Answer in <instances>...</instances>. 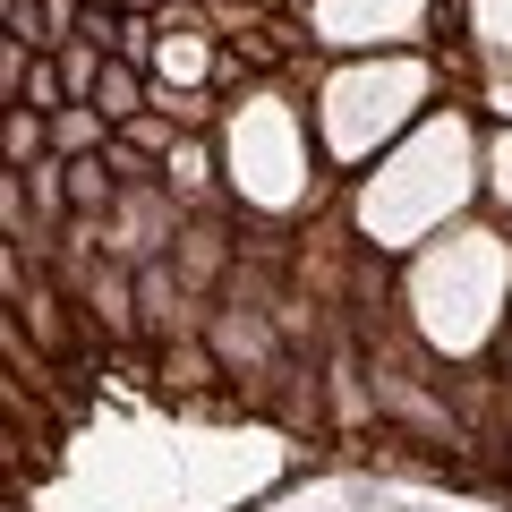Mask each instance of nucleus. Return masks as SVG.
<instances>
[{
  "instance_id": "obj_1",
  "label": "nucleus",
  "mask_w": 512,
  "mask_h": 512,
  "mask_svg": "<svg viewBox=\"0 0 512 512\" xmlns=\"http://www.w3.org/2000/svg\"><path fill=\"white\" fill-rule=\"evenodd\" d=\"M111 171H120V163L77 154V163H69V205H86V214H94V205H111V197H120V180H111Z\"/></svg>"
},
{
  "instance_id": "obj_2",
  "label": "nucleus",
  "mask_w": 512,
  "mask_h": 512,
  "mask_svg": "<svg viewBox=\"0 0 512 512\" xmlns=\"http://www.w3.org/2000/svg\"><path fill=\"white\" fill-rule=\"evenodd\" d=\"M94 111H103V120H137V77H128L120 60H111L103 86H94Z\"/></svg>"
},
{
  "instance_id": "obj_3",
  "label": "nucleus",
  "mask_w": 512,
  "mask_h": 512,
  "mask_svg": "<svg viewBox=\"0 0 512 512\" xmlns=\"http://www.w3.org/2000/svg\"><path fill=\"white\" fill-rule=\"evenodd\" d=\"M35 146H43V128H35V111H18V120H9V163H35Z\"/></svg>"
},
{
  "instance_id": "obj_4",
  "label": "nucleus",
  "mask_w": 512,
  "mask_h": 512,
  "mask_svg": "<svg viewBox=\"0 0 512 512\" xmlns=\"http://www.w3.org/2000/svg\"><path fill=\"white\" fill-rule=\"evenodd\" d=\"M94 137H103V120H94V111H69V120H60V146H94Z\"/></svg>"
},
{
  "instance_id": "obj_5",
  "label": "nucleus",
  "mask_w": 512,
  "mask_h": 512,
  "mask_svg": "<svg viewBox=\"0 0 512 512\" xmlns=\"http://www.w3.org/2000/svg\"><path fill=\"white\" fill-rule=\"evenodd\" d=\"M128 146H137V154H163L171 128H163V120H128Z\"/></svg>"
},
{
  "instance_id": "obj_6",
  "label": "nucleus",
  "mask_w": 512,
  "mask_h": 512,
  "mask_svg": "<svg viewBox=\"0 0 512 512\" xmlns=\"http://www.w3.org/2000/svg\"><path fill=\"white\" fill-rule=\"evenodd\" d=\"M26 103L52 111V103H60V77H52V69H35V77H26Z\"/></svg>"
}]
</instances>
